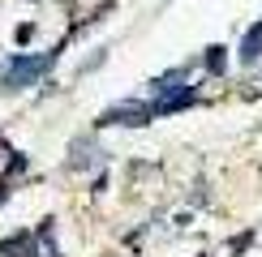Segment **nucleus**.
<instances>
[{
  "mask_svg": "<svg viewBox=\"0 0 262 257\" xmlns=\"http://www.w3.org/2000/svg\"><path fill=\"white\" fill-rule=\"evenodd\" d=\"M245 60H258L262 56V26L258 30H249V39H245V52H241Z\"/></svg>",
  "mask_w": 262,
  "mask_h": 257,
  "instance_id": "nucleus-1",
  "label": "nucleus"
}]
</instances>
